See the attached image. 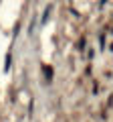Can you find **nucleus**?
Here are the masks:
<instances>
[{
    "label": "nucleus",
    "mask_w": 113,
    "mask_h": 122,
    "mask_svg": "<svg viewBox=\"0 0 113 122\" xmlns=\"http://www.w3.org/2000/svg\"><path fill=\"white\" fill-rule=\"evenodd\" d=\"M51 10H52V6H47V8H44V14H43V18H40V22H47V20H48V16H51Z\"/></svg>",
    "instance_id": "obj_1"
},
{
    "label": "nucleus",
    "mask_w": 113,
    "mask_h": 122,
    "mask_svg": "<svg viewBox=\"0 0 113 122\" xmlns=\"http://www.w3.org/2000/svg\"><path fill=\"white\" fill-rule=\"evenodd\" d=\"M44 75H47L48 79H52V69L51 67H44Z\"/></svg>",
    "instance_id": "obj_2"
}]
</instances>
